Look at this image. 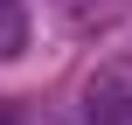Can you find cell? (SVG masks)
<instances>
[{"mask_svg":"<svg viewBox=\"0 0 132 125\" xmlns=\"http://www.w3.org/2000/svg\"><path fill=\"white\" fill-rule=\"evenodd\" d=\"M77 125H132V63H97L84 77Z\"/></svg>","mask_w":132,"mask_h":125,"instance_id":"cell-1","label":"cell"},{"mask_svg":"<svg viewBox=\"0 0 132 125\" xmlns=\"http://www.w3.org/2000/svg\"><path fill=\"white\" fill-rule=\"evenodd\" d=\"M28 49V7L21 0H0V63H14Z\"/></svg>","mask_w":132,"mask_h":125,"instance_id":"cell-2","label":"cell"},{"mask_svg":"<svg viewBox=\"0 0 132 125\" xmlns=\"http://www.w3.org/2000/svg\"><path fill=\"white\" fill-rule=\"evenodd\" d=\"M63 14H70L77 28H90V21H104V14H118V0H63Z\"/></svg>","mask_w":132,"mask_h":125,"instance_id":"cell-3","label":"cell"},{"mask_svg":"<svg viewBox=\"0 0 132 125\" xmlns=\"http://www.w3.org/2000/svg\"><path fill=\"white\" fill-rule=\"evenodd\" d=\"M0 125H21V118H14V111H0Z\"/></svg>","mask_w":132,"mask_h":125,"instance_id":"cell-4","label":"cell"}]
</instances>
